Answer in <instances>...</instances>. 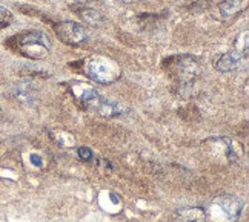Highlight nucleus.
Wrapping results in <instances>:
<instances>
[{
	"label": "nucleus",
	"instance_id": "7ed1b4c3",
	"mask_svg": "<svg viewBox=\"0 0 249 222\" xmlns=\"http://www.w3.org/2000/svg\"><path fill=\"white\" fill-rule=\"evenodd\" d=\"M248 59V31L237 37L234 48L231 51L222 54L215 62V69L222 74L240 69L245 60Z\"/></svg>",
	"mask_w": 249,
	"mask_h": 222
},
{
	"label": "nucleus",
	"instance_id": "1a4fd4ad",
	"mask_svg": "<svg viewBox=\"0 0 249 222\" xmlns=\"http://www.w3.org/2000/svg\"><path fill=\"white\" fill-rule=\"evenodd\" d=\"M91 111H95L97 113H100L102 117H116V115L120 113L119 104L108 100V98H105V96H102V95H100V98L94 103Z\"/></svg>",
	"mask_w": 249,
	"mask_h": 222
},
{
	"label": "nucleus",
	"instance_id": "0eeeda50",
	"mask_svg": "<svg viewBox=\"0 0 249 222\" xmlns=\"http://www.w3.org/2000/svg\"><path fill=\"white\" fill-rule=\"evenodd\" d=\"M246 8V0H223L217 5L218 17L222 20H231Z\"/></svg>",
	"mask_w": 249,
	"mask_h": 222
},
{
	"label": "nucleus",
	"instance_id": "9b49d317",
	"mask_svg": "<svg viewBox=\"0 0 249 222\" xmlns=\"http://www.w3.org/2000/svg\"><path fill=\"white\" fill-rule=\"evenodd\" d=\"M13 13L9 11V9L3 8V6H0V30L2 28H6L8 25H11L13 23Z\"/></svg>",
	"mask_w": 249,
	"mask_h": 222
},
{
	"label": "nucleus",
	"instance_id": "6e6552de",
	"mask_svg": "<svg viewBox=\"0 0 249 222\" xmlns=\"http://www.w3.org/2000/svg\"><path fill=\"white\" fill-rule=\"evenodd\" d=\"M14 96L20 103H33L37 98V88L33 81H20L14 86Z\"/></svg>",
	"mask_w": 249,
	"mask_h": 222
},
{
	"label": "nucleus",
	"instance_id": "ddd939ff",
	"mask_svg": "<svg viewBox=\"0 0 249 222\" xmlns=\"http://www.w3.org/2000/svg\"><path fill=\"white\" fill-rule=\"evenodd\" d=\"M31 162L34 164V166L40 167L42 166V158L39 155H31Z\"/></svg>",
	"mask_w": 249,
	"mask_h": 222
},
{
	"label": "nucleus",
	"instance_id": "20e7f679",
	"mask_svg": "<svg viewBox=\"0 0 249 222\" xmlns=\"http://www.w3.org/2000/svg\"><path fill=\"white\" fill-rule=\"evenodd\" d=\"M168 67L174 79L180 84H191L202 72V67L196 57L193 55H178L171 59Z\"/></svg>",
	"mask_w": 249,
	"mask_h": 222
},
{
	"label": "nucleus",
	"instance_id": "423d86ee",
	"mask_svg": "<svg viewBox=\"0 0 249 222\" xmlns=\"http://www.w3.org/2000/svg\"><path fill=\"white\" fill-rule=\"evenodd\" d=\"M214 206L222 210V213H225V218L229 221H234L240 216L243 208L240 199H237L235 196H220L215 199Z\"/></svg>",
	"mask_w": 249,
	"mask_h": 222
},
{
	"label": "nucleus",
	"instance_id": "f8f14e48",
	"mask_svg": "<svg viewBox=\"0 0 249 222\" xmlns=\"http://www.w3.org/2000/svg\"><path fill=\"white\" fill-rule=\"evenodd\" d=\"M79 157H80L83 161H91V159H92V152H91V149H88V147H80V149H79Z\"/></svg>",
	"mask_w": 249,
	"mask_h": 222
},
{
	"label": "nucleus",
	"instance_id": "4468645a",
	"mask_svg": "<svg viewBox=\"0 0 249 222\" xmlns=\"http://www.w3.org/2000/svg\"><path fill=\"white\" fill-rule=\"evenodd\" d=\"M74 2H77L80 5H85V3H89V2H94V0H74Z\"/></svg>",
	"mask_w": 249,
	"mask_h": 222
},
{
	"label": "nucleus",
	"instance_id": "f03ea898",
	"mask_svg": "<svg viewBox=\"0 0 249 222\" xmlns=\"http://www.w3.org/2000/svg\"><path fill=\"white\" fill-rule=\"evenodd\" d=\"M85 74L100 84H111L120 77V66L108 57H91L85 63Z\"/></svg>",
	"mask_w": 249,
	"mask_h": 222
},
{
	"label": "nucleus",
	"instance_id": "2eb2a0df",
	"mask_svg": "<svg viewBox=\"0 0 249 222\" xmlns=\"http://www.w3.org/2000/svg\"><path fill=\"white\" fill-rule=\"evenodd\" d=\"M122 2H129V0H122Z\"/></svg>",
	"mask_w": 249,
	"mask_h": 222
},
{
	"label": "nucleus",
	"instance_id": "39448f33",
	"mask_svg": "<svg viewBox=\"0 0 249 222\" xmlns=\"http://www.w3.org/2000/svg\"><path fill=\"white\" fill-rule=\"evenodd\" d=\"M55 34L60 42L70 46H80L88 40V32L82 23L72 20H63L55 25Z\"/></svg>",
	"mask_w": 249,
	"mask_h": 222
},
{
	"label": "nucleus",
	"instance_id": "9d476101",
	"mask_svg": "<svg viewBox=\"0 0 249 222\" xmlns=\"http://www.w3.org/2000/svg\"><path fill=\"white\" fill-rule=\"evenodd\" d=\"M75 13L79 14V17L85 23H88L91 26H99L103 23V16L100 11L94 8H86V6H80L79 9H75Z\"/></svg>",
	"mask_w": 249,
	"mask_h": 222
},
{
	"label": "nucleus",
	"instance_id": "f257e3e1",
	"mask_svg": "<svg viewBox=\"0 0 249 222\" xmlns=\"http://www.w3.org/2000/svg\"><path fill=\"white\" fill-rule=\"evenodd\" d=\"M14 48L28 59L42 60L50 54L53 42L50 35L45 34L43 31L33 30L14 37Z\"/></svg>",
	"mask_w": 249,
	"mask_h": 222
}]
</instances>
